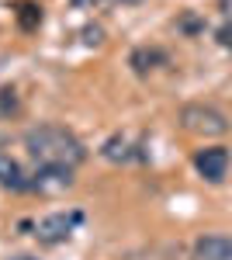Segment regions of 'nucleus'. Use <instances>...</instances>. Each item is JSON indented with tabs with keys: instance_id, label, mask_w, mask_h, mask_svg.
I'll return each instance as SVG.
<instances>
[{
	"instance_id": "f257e3e1",
	"label": "nucleus",
	"mask_w": 232,
	"mask_h": 260,
	"mask_svg": "<svg viewBox=\"0 0 232 260\" xmlns=\"http://www.w3.org/2000/svg\"><path fill=\"white\" fill-rule=\"evenodd\" d=\"M24 149L42 163V167H77V163L87 160V149H83V142L70 132V128H62V125H39V128H31L28 136H24Z\"/></svg>"
},
{
	"instance_id": "f03ea898",
	"label": "nucleus",
	"mask_w": 232,
	"mask_h": 260,
	"mask_svg": "<svg viewBox=\"0 0 232 260\" xmlns=\"http://www.w3.org/2000/svg\"><path fill=\"white\" fill-rule=\"evenodd\" d=\"M180 125H184L191 136L215 139V136H225V132H229V115L218 111L215 104H184V108H180Z\"/></svg>"
},
{
	"instance_id": "7ed1b4c3",
	"label": "nucleus",
	"mask_w": 232,
	"mask_h": 260,
	"mask_svg": "<svg viewBox=\"0 0 232 260\" xmlns=\"http://www.w3.org/2000/svg\"><path fill=\"white\" fill-rule=\"evenodd\" d=\"M80 222H83V215L80 212H52V215H45V219L39 222V229H35V236H39L42 243H62L70 240V233L77 229Z\"/></svg>"
},
{
	"instance_id": "20e7f679",
	"label": "nucleus",
	"mask_w": 232,
	"mask_h": 260,
	"mask_svg": "<svg viewBox=\"0 0 232 260\" xmlns=\"http://www.w3.org/2000/svg\"><path fill=\"white\" fill-rule=\"evenodd\" d=\"M194 167H197V174L208 180V184H222L225 174H229V149H225V146L201 149V153L194 156Z\"/></svg>"
},
{
	"instance_id": "39448f33",
	"label": "nucleus",
	"mask_w": 232,
	"mask_h": 260,
	"mask_svg": "<svg viewBox=\"0 0 232 260\" xmlns=\"http://www.w3.org/2000/svg\"><path fill=\"white\" fill-rule=\"evenodd\" d=\"M28 187L39 194H59L66 187H73V170L70 167H39V174L28 180Z\"/></svg>"
},
{
	"instance_id": "423d86ee",
	"label": "nucleus",
	"mask_w": 232,
	"mask_h": 260,
	"mask_svg": "<svg viewBox=\"0 0 232 260\" xmlns=\"http://www.w3.org/2000/svg\"><path fill=\"white\" fill-rule=\"evenodd\" d=\"M101 156L108 163H132V160H142L146 153H142V146L132 142L128 136H111V139L101 146Z\"/></svg>"
},
{
	"instance_id": "0eeeda50",
	"label": "nucleus",
	"mask_w": 232,
	"mask_h": 260,
	"mask_svg": "<svg viewBox=\"0 0 232 260\" xmlns=\"http://www.w3.org/2000/svg\"><path fill=\"white\" fill-rule=\"evenodd\" d=\"M194 260H232V236H201L194 243Z\"/></svg>"
},
{
	"instance_id": "6e6552de",
	"label": "nucleus",
	"mask_w": 232,
	"mask_h": 260,
	"mask_svg": "<svg viewBox=\"0 0 232 260\" xmlns=\"http://www.w3.org/2000/svg\"><path fill=\"white\" fill-rule=\"evenodd\" d=\"M0 184H4V187H11V191H24V187H28L24 170H21L18 160H11L7 153H0Z\"/></svg>"
},
{
	"instance_id": "1a4fd4ad",
	"label": "nucleus",
	"mask_w": 232,
	"mask_h": 260,
	"mask_svg": "<svg viewBox=\"0 0 232 260\" xmlns=\"http://www.w3.org/2000/svg\"><path fill=\"white\" fill-rule=\"evenodd\" d=\"M167 56L159 52V49H136L132 52V66H136L139 73H146V70H153V62H163Z\"/></svg>"
},
{
	"instance_id": "9d476101",
	"label": "nucleus",
	"mask_w": 232,
	"mask_h": 260,
	"mask_svg": "<svg viewBox=\"0 0 232 260\" xmlns=\"http://www.w3.org/2000/svg\"><path fill=\"white\" fill-rule=\"evenodd\" d=\"M18 21H21V28H39L42 24V7H35V4H21Z\"/></svg>"
},
{
	"instance_id": "9b49d317",
	"label": "nucleus",
	"mask_w": 232,
	"mask_h": 260,
	"mask_svg": "<svg viewBox=\"0 0 232 260\" xmlns=\"http://www.w3.org/2000/svg\"><path fill=\"white\" fill-rule=\"evenodd\" d=\"M215 39H218V45H225V49H232V21H225L218 31H215Z\"/></svg>"
},
{
	"instance_id": "f8f14e48",
	"label": "nucleus",
	"mask_w": 232,
	"mask_h": 260,
	"mask_svg": "<svg viewBox=\"0 0 232 260\" xmlns=\"http://www.w3.org/2000/svg\"><path fill=\"white\" fill-rule=\"evenodd\" d=\"M83 42L87 45H101L104 42V28H83Z\"/></svg>"
},
{
	"instance_id": "ddd939ff",
	"label": "nucleus",
	"mask_w": 232,
	"mask_h": 260,
	"mask_svg": "<svg viewBox=\"0 0 232 260\" xmlns=\"http://www.w3.org/2000/svg\"><path fill=\"white\" fill-rule=\"evenodd\" d=\"M222 11H225V18L232 21V0H222Z\"/></svg>"
},
{
	"instance_id": "4468645a",
	"label": "nucleus",
	"mask_w": 232,
	"mask_h": 260,
	"mask_svg": "<svg viewBox=\"0 0 232 260\" xmlns=\"http://www.w3.org/2000/svg\"><path fill=\"white\" fill-rule=\"evenodd\" d=\"M77 7H94V4H101V0H73Z\"/></svg>"
},
{
	"instance_id": "2eb2a0df",
	"label": "nucleus",
	"mask_w": 232,
	"mask_h": 260,
	"mask_svg": "<svg viewBox=\"0 0 232 260\" xmlns=\"http://www.w3.org/2000/svg\"><path fill=\"white\" fill-rule=\"evenodd\" d=\"M11 260H35V257H28V253H18V257H11Z\"/></svg>"
},
{
	"instance_id": "dca6fc26",
	"label": "nucleus",
	"mask_w": 232,
	"mask_h": 260,
	"mask_svg": "<svg viewBox=\"0 0 232 260\" xmlns=\"http://www.w3.org/2000/svg\"><path fill=\"white\" fill-rule=\"evenodd\" d=\"M121 4H139V0H121Z\"/></svg>"
}]
</instances>
